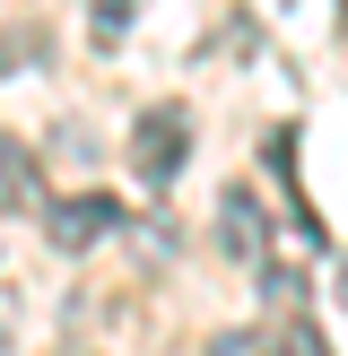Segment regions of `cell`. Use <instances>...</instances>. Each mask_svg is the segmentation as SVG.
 I'll return each instance as SVG.
<instances>
[{"instance_id": "3", "label": "cell", "mask_w": 348, "mask_h": 356, "mask_svg": "<svg viewBox=\"0 0 348 356\" xmlns=\"http://www.w3.org/2000/svg\"><path fill=\"white\" fill-rule=\"evenodd\" d=\"M0 209L9 218H44V165L26 139H0Z\"/></svg>"}, {"instance_id": "1", "label": "cell", "mask_w": 348, "mask_h": 356, "mask_svg": "<svg viewBox=\"0 0 348 356\" xmlns=\"http://www.w3.org/2000/svg\"><path fill=\"white\" fill-rule=\"evenodd\" d=\"M131 165H139V183H157V191L191 165V113L183 104H148V113L131 122Z\"/></svg>"}, {"instance_id": "5", "label": "cell", "mask_w": 348, "mask_h": 356, "mask_svg": "<svg viewBox=\"0 0 348 356\" xmlns=\"http://www.w3.org/2000/svg\"><path fill=\"white\" fill-rule=\"evenodd\" d=\"M131 17H139V0H96V9H87V26H96V44H122V35H131Z\"/></svg>"}, {"instance_id": "2", "label": "cell", "mask_w": 348, "mask_h": 356, "mask_svg": "<svg viewBox=\"0 0 348 356\" xmlns=\"http://www.w3.org/2000/svg\"><path fill=\"white\" fill-rule=\"evenodd\" d=\"M113 226H122V209L104 200V191H70V200H44V235H52V252H96Z\"/></svg>"}, {"instance_id": "7", "label": "cell", "mask_w": 348, "mask_h": 356, "mask_svg": "<svg viewBox=\"0 0 348 356\" xmlns=\"http://www.w3.org/2000/svg\"><path fill=\"white\" fill-rule=\"evenodd\" d=\"M278 348H287V356H331V348H322V330H313V322H287V339H278Z\"/></svg>"}, {"instance_id": "6", "label": "cell", "mask_w": 348, "mask_h": 356, "mask_svg": "<svg viewBox=\"0 0 348 356\" xmlns=\"http://www.w3.org/2000/svg\"><path fill=\"white\" fill-rule=\"evenodd\" d=\"M209 356H270V339H261V330H218Z\"/></svg>"}, {"instance_id": "4", "label": "cell", "mask_w": 348, "mask_h": 356, "mask_svg": "<svg viewBox=\"0 0 348 356\" xmlns=\"http://www.w3.org/2000/svg\"><path fill=\"white\" fill-rule=\"evenodd\" d=\"M218 243H226L235 261H270V226H261V200H253L244 183L218 200Z\"/></svg>"}, {"instance_id": "8", "label": "cell", "mask_w": 348, "mask_h": 356, "mask_svg": "<svg viewBox=\"0 0 348 356\" xmlns=\"http://www.w3.org/2000/svg\"><path fill=\"white\" fill-rule=\"evenodd\" d=\"M340 305H348V261H340Z\"/></svg>"}]
</instances>
